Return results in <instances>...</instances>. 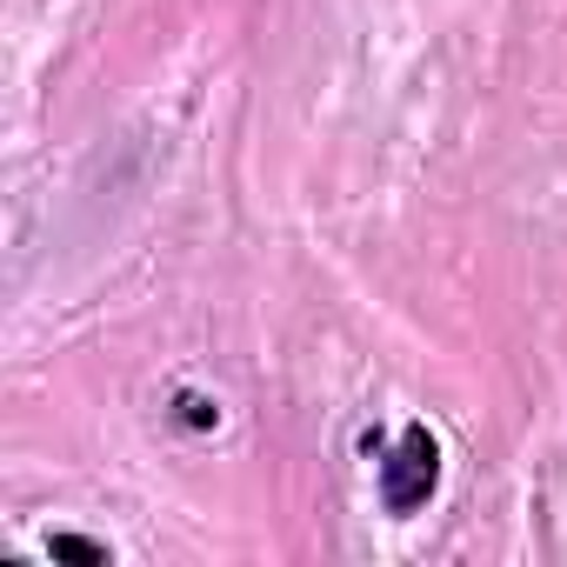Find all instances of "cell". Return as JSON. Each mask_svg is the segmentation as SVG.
<instances>
[{
	"mask_svg": "<svg viewBox=\"0 0 567 567\" xmlns=\"http://www.w3.org/2000/svg\"><path fill=\"white\" fill-rule=\"evenodd\" d=\"M434 487H441V441H434L421 421H408V427L394 434L388 461H381V507L408 520V514H421V507L434 501Z\"/></svg>",
	"mask_w": 567,
	"mask_h": 567,
	"instance_id": "6da1fadb",
	"label": "cell"
},
{
	"mask_svg": "<svg viewBox=\"0 0 567 567\" xmlns=\"http://www.w3.org/2000/svg\"><path fill=\"white\" fill-rule=\"evenodd\" d=\"M174 414H181L187 427H220V408H214L207 394H174Z\"/></svg>",
	"mask_w": 567,
	"mask_h": 567,
	"instance_id": "3957f363",
	"label": "cell"
},
{
	"mask_svg": "<svg viewBox=\"0 0 567 567\" xmlns=\"http://www.w3.org/2000/svg\"><path fill=\"white\" fill-rule=\"evenodd\" d=\"M48 554H54V560H87V567H107V560H114V554H107L101 540H87V534H54Z\"/></svg>",
	"mask_w": 567,
	"mask_h": 567,
	"instance_id": "7a4b0ae2",
	"label": "cell"
}]
</instances>
